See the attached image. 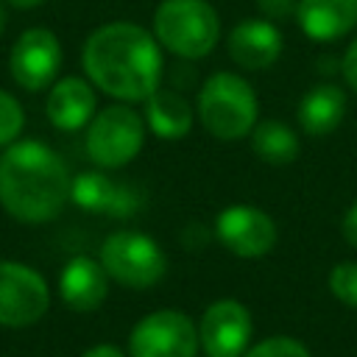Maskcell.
<instances>
[{"label": "cell", "mask_w": 357, "mask_h": 357, "mask_svg": "<svg viewBox=\"0 0 357 357\" xmlns=\"http://www.w3.org/2000/svg\"><path fill=\"white\" fill-rule=\"evenodd\" d=\"M86 78L117 100H145L162 81V45L134 22L95 28L81 50Z\"/></svg>", "instance_id": "cell-1"}, {"label": "cell", "mask_w": 357, "mask_h": 357, "mask_svg": "<svg viewBox=\"0 0 357 357\" xmlns=\"http://www.w3.org/2000/svg\"><path fill=\"white\" fill-rule=\"evenodd\" d=\"M64 159L39 139H14L0 153V204L22 223H47L70 201Z\"/></svg>", "instance_id": "cell-2"}, {"label": "cell", "mask_w": 357, "mask_h": 357, "mask_svg": "<svg viewBox=\"0 0 357 357\" xmlns=\"http://www.w3.org/2000/svg\"><path fill=\"white\" fill-rule=\"evenodd\" d=\"M195 112L201 117V126L212 137L231 142L251 134V128L257 126L259 103L254 86L243 75L220 70L201 84Z\"/></svg>", "instance_id": "cell-3"}, {"label": "cell", "mask_w": 357, "mask_h": 357, "mask_svg": "<svg viewBox=\"0 0 357 357\" xmlns=\"http://www.w3.org/2000/svg\"><path fill=\"white\" fill-rule=\"evenodd\" d=\"M153 36L178 59H204L220 39V17L206 0H162L153 14Z\"/></svg>", "instance_id": "cell-4"}, {"label": "cell", "mask_w": 357, "mask_h": 357, "mask_svg": "<svg viewBox=\"0 0 357 357\" xmlns=\"http://www.w3.org/2000/svg\"><path fill=\"white\" fill-rule=\"evenodd\" d=\"M100 265L123 287L145 290L165 279L167 257L156 240L142 231H114L100 245Z\"/></svg>", "instance_id": "cell-5"}, {"label": "cell", "mask_w": 357, "mask_h": 357, "mask_svg": "<svg viewBox=\"0 0 357 357\" xmlns=\"http://www.w3.org/2000/svg\"><path fill=\"white\" fill-rule=\"evenodd\" d=\"M145 142L142 117L123 103L100 109L86 128V153L98 167H123L128 165Z\"/></svg>", "instance_id": "cell-6"}, {"label": "cell", "mask_w": 357, "mask_h": 357, "mask_svg": "<svg viewBox=\"0 0 357 357\" xmlns=\"http://www.w3.org/2000/svg\"><path fill=\"white\" fill-rule=\"evenodd\" d=\"M198 349V324L178 310L148 312L128 335L131 357H195Z\"/></svg>", "instance_id": "cell-7"}, {"label": "cell", "mask_w": 357, "mask_h": 357, "mask_svg": "<svg viewBox=\"0 0 357 357\" xmlns=\"http://www.w3.org/2000/svg\"><path fill=\"white\" fill-rule=\"evenodd\" d=\"M50 307V290L42 273L22 262L0 259V326H31Z\"/></svg>", "instance_id": "cell-8"}, {"label": "cell", "mask_w": 357, "mask_h": 357, "mask_svg": "<svg viewBox=\"0 0 357 357\" xmlns=\"http://www.w3.org/2000/svg\"><path fill=\"white\" fill-rule=\"evenodd\" d=\"M218 243L240 259H259L276 245L273 218L251 204H231L215 218Z\"/></svg>", "instance_id": "cell-9"}, {"label": "cell", "mask_w": 357, "mask_h": 357, "mask_svg": "<svg viewBox=\"0 0 357 357\" xmlns=\"http://www.w3.org/2000/svg\"><path fill=\"white\" fill-rule=\"evenodd\" d=\"M59 67H61V45L53 31L28 28L17 36L8 56V70L22 89L39 92L50 86L59 75Z\"/></svg>", "instance_id": "cell-10"}, {"label": "cell", "mask_w": 357, "mask_h": 357, "mask_svg": "<svg viewBox=\"0 0 357 357\" xmlns=\"http://www.w3.org/2000/svg\"><path fill=\"white\" fill-rule=\"evenodd\" d=\"M198 340L206 357H243L251 343V312L237 298L212 301L198 321Z\"/></svg>", "instance_id": "cell-11"}, {"label": "cell", "mask_w": 357, "mask_h": 357, "mask_svg": "<svg viewBox=\"0 0 357 357\" xmlns=\"http://www.w3.org/2000/svg\"><path fill=\"white\" fill-rule=\"evenodd\" d=\"M70 201H75L81 209L95 215H112V218H128L139 206V195L123 184L109 178L106 173L89 170L78 173L70 184Z\"/></svg>", "instance_id": "cell-12"}, {"label": "cell", "mask_w": 357, "mask_h": 357, "mask_svg": "<svg viewBox=\"0 0 357 357\" xmlns=\"http://www.w3.org/2000/svg\"><path fill=\"white\" fill-rule=\"evenodd\" d=\"M284 39L271 20H243L231 28L226 50L243 70H265L282 56Z\"/></svg>", "instance_id": "cell-13"}, {"label": "cell", "mask_w": 357, "mask_h": 357, "mask_svg": "<svg viewBox=\"0 0 357 357\" xmlns=\"http://www.w3.org/2000/svg\"><path fill=\"white\" fill-rule=\"evenodd\" d=\"M296 22L312 42H335L357 28V0H298Z\"/></svg>", "instance_id": "cell-14"}, {"label": "cell", "mask_w": 357, "mask_h": 357, "mask_svg": "<svg viewBox=\"0 0 357 357\" xmlns=\"http://www.w3.org/2000/svg\"><path fill=\"white\" fill-rule=\"evenodd\" d=\"M109 293V273L89 257H73L59 273V296L75 312H92Z\"/></svg>", "instance_id": "cell-15"}, {"label": "cell", "mask_w": 357, "mask_h": 357, "mask_svg": "<svg viewBox=\"0 0 357 357\" xmlns=\"http://www.w3.org/2000/svg\"><path fill=\"white\" fill-rule=\"evenodd\" d=\"M47 120L61 131H78L95 117V92L84 78H61L50 86L45 103Z\"/></svg>", "instance_id": "cell-16"}, {"label": "cell", "mask_w": 357, "mask_h": 357, "mask_svg": "<svg viewBox=\"0 0 357 357\" xmlns=\"http://www.w3.org/2000/svg\"><path fill=\"white\" fill-rule=\"evenodd\" d=\"M346 117V92L337 84H315L301 95L298 123L304 134L326 137Z\"/></svg>", "instance_id": "cell-17"}, {"label": "cell", "mask_w": 357, "mask_h": 357, "mask_svg": "<svg viewBox=\"0 0 357 357\" xmlns=\"http://www.w3.org/2000/svg\"><path fill=\"white\" fill-rule=\"evenodd\" d=\"M192 106L173 89H156L145 98V123L162 139H178L192 128Z\"/></svg>", "instance_id": "cell-18"}, {"label": "cell", "mask_w": 357, "mask_h": 357, "mask_svg": "<svg viewBox=\"0 0 357 357\" xmlns=\"http://www.w3.org/2000/svg\"><path fill=\"white\" fill-rule=\"evenodd\" d=\"M251 148L262 162L282 167L298 156V134L282 120H262L251 128Z\"/></svg>", "instance_id": "cell-19"}, {"label": "cell", "mask_w": 357, "mask_h": 357, "mask_svg": "<svg viewBox=\"0 0 357 357\" xmlns=\"http://www.w3.org/2000/svg\"><path fill=\"white\" fill-rule=\"evenodd\" d=\"M243 357H312V354L301 340L287 337V335H273V337L259 340L257 346H248Z\"/></svg>", "instance_id": "cell-20"}, {"label": "cell", "mask_w": 357, "mask_h": 357, "mask_svg": "<svg viewBox=\"0 0 357 357\" xmlns=\"http://www.w3.org/2000/svg\"><path fill=\"white\" fill-rule=\"evenodd\" d=\"M326 282H329L332 296H335L340 304L357 310V262H337V265L329 271Z\"/></svg>", "instance_id": "cell-21"}, {"label": "cell", "mask_w": 357, "mask_h": 357, "mask_svg": "<svg viewBox=\"0 0 357 357\" xmlns=\"http://www.w3.org/2000/svg\"><path fill=\"white\" fill-rule=\"evenodd\" d=\"M22 123H25L22 106L17 103V98H11L8 92L0 89V148L3 145H11L20 137Z\"/></svg>", "instance_id": "cell-22"}, {"label": "cell", "mask_w": 357, "mask_h": 357, "mask_svg": "<svg viewBox=\"0 0 357 357\" xmlns=\"http://www.w3.org/2000/svg\"><path fill=\"white\" fill-rule=\"evenodd\" d=\"M296 3L298 0H257V8L265 14V20H284L296 17Z\"/></svg>", "instance_id": "cell-23"}, {"label": "cell", "mask_w": 357, "mask_h": 357, "mask_svg": "<svg viewBox=\"0 0 357 357\" xmlns=\"http://www.w3.org/2000/svg\"><path fill=\"white\" fill-rule=\"evenodd\" d=\"M340 73H343L346 84L357 92V36L349 42V47H346V53L340 59Z\"/></svg>", "instance_id": "cell-24"}, {"label": "cell", "mask_w": 357, "mask_h": 357, "mask_svg": "<svg viewBox=\"0 0 357 357\" xmlns=\"http://www.w3.org/2000/svg\"><path fill=\"white\" fill-rule=\"evenodd\" d=\"M340 231H343V240H346L351 248H357V201L346 209L343 223H340Z\"/></svg>", "instance_id": "cell-25"}, {"label": "cell", "mask_w": 357, "mask_h": 357, "mask_svg": "<svg viewBox=\"0 0 357 357\" xmlns=\"http://www.w3.org/2000/svg\"><path fill=\"white\" fill-rule=\"evenodd\" d=\"M81 357H123V351L117 346H112V343H98V346L86 349Z\"/></svg>", "instance_id": "cell-26"}, {"label": "cell", "mask_w": 357, "mask_h": 357, "mask_svg": "<svg viewBox=\"0 0 357 357\" xmlns=\"http://www.w3.org/2000/svg\"><path fill=\"white\" fill-rule=\"evenodd\" d=\"M14 8H33V6H39L42 0H8Z\"/></svg>", "instance_id": "cell-27"}, {"label": "cell", "mask_w": 357, "mask_h": 357, "mask_svg": "<svg viewBox=\"0 0 357 357\" xmlns=\"http://www.w3.org/2000/svg\"><path fill=\"white\" fill-rule=\"evenodd\" d=\"M3 28H6V8H3V3H0V33H3Z\"/></svg>", "instance_id": "cell-28"}]
</instances>
